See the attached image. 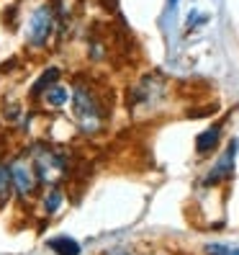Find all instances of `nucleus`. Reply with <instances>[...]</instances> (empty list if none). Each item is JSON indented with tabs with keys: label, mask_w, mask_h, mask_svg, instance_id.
I'll return each instance as SVG.
<instances>
[{
	"label": "nucleus",
	"mask_w": 239,
	"mask_h": 255,
	"mask_svg": "<svg viewBox=\"0 0 239 255\" xmlns=\"http://www.w3.org/2000/svg\"><path fill=\"white\" fill-rule=\"evenodd\" d=\"M106 255H152V253H134V250H126V248H116V250H111Z\"/></svg>",
	"instance_id": "obj_12"
},
{
	"label": "nucleus",
	"mask_w": 239,
	"mask_h": 255,
	"mask_svg": "<svg viewBox=\"0 0 239 255\" xmlns=\"http://www.w3.org/2000/svg\"><path fill=\"white\" fill-rule=\"evenodd\" d=\"M221 129H224V124H214L211 129H206V131H201L198 134V139H196V152L198 155H208V152H214V149L219 147V142H221Z\"/></svg>",
	"instance_id": "obj_6"
},
{
	"label": "nucleus",
	"mask_w": 239,
	"mask_h": 255,
	"mask_svg": "<svg viewBox=\"0 0 239 255\" xmlns=\"http://www.w3.org/2000/svg\"><path fill=\"white\" fill-rule=\"evenodd\" d=\"M13 193L10 186V173H8V162H0V206H3Z\"/></svg>",
	"instance_id": "obj_10"
},
{
	"label": "nucleus",
	"mask_w": 239,
	"mask_h": 255,
	"mask_svg": "<svg viewBox=\"0 0 239 255\" xmlns=\"http://www.w3.org/2000/svg\"><path fill=\"white\" fill-rule=\"evenodd\" d=\"M52 23H54V16L47 5H41L34 10L31 21H28V44L31 47H44L52 34Z\"/></svg>",
	"instance_id": "obj_3"
},
{
	"label": "nucleus",
	"mask_w": 239,
	"mask_h": 255,
	"mask_svg": "<svg viewBox=\"0 0 239 255\" xmlns=\"http://www.w3.org/2000/svg\"><path fill=\"white\" fill-rule=\"evenodd\" d=\"M72 109H75V122L85 134H98L103 129V106H100V98L87 83L75 85L72 91Z\"/></svg>",
	"instance_id": "obj_1"
},
{
	"label": "nucleus",
	"mask_w": 239,
	"mask_h": 255,
	"mask_svg": "<svg viewBox=\"0 0 239 255\" xmlns=\"http://www.w3.org/2000/svg\"><path fill=\"white\" fill-rule=\"evenodd\" d=\"M59 75H62V70H57V67H49V70L44 72L41 78H39V80L34 83V88H31V96H34V98L44 96V93H47L52 85H57V83H59Z\"/></svg>",
	"instance_id": "obj_8"
},
{
	"label": "nucleus",
	"mask_w": 239,
	"mask_h": 255,
	"mask_svg": "<svg viewBox=\"0 0 239 255\" xmlns=\"http://www.w3.org/2000/svg\"><path fill=\"white\" fill-rule=\"evenodd\" d=\"M65 206V188L54 183V186H47L41 193V209H44V214L47 217H54L59 209Z\"/></svg>",
	"instance_id": "obj_5"
},
{
	"label": "nucleus",
	"mask_w": 239,
	"mask_h": 255,
	"mask_svg": "<svg viewBox=\"0 0 239 255\" xmlns=\"http://www.w3.org/2000/svg\"><path fill=\"white\" fill-rule=\"evenodd\" d=\"M41 101L47 103L49 109H62L65 103L70 101V91H67L65 85H59V83H57V85H52L49 91H47V93L41 96Z\"/></svg>",
	"instance_id": "obj_9"
},
{
	"label": "nucleus",
	"mask_w": 239,
	"mask_h": 255,
	"mask_svg": "<svg viewBox=\"0 0 239 255\" xmlns=\"http://www.w3.org/2000/svg\"><path fill=\"white\" fill-rule=\"evenodd\" d=\"M237 147H239V142H229L227 152H224V155L219 157V162L214 165L211 170H208L206 181H203L206 186H216V183L227 181V178L232 175V170H234V160H237Z\"/></svg>",
	"instance_id": "obj_4"
},
{
	"label": "nucleus",
	"mask_w": 239,
	"mask_h": 255,
	"mask_svg": "<svg viewBox=\"0 0 239 255\" xmlns=\"http://www.w3.org/2000/svg\"><path fill=\"white\" fill-rule=\"evenodd\" d=\"M206 255H239L237 248H229V245H221V243H211V245H206L203 248Z\"/></svg>",
	"instance_id": "obj_11"
},
{
	"label": "nucleus",
	"mask_w": 239,
	"mask_h": 255,
	"mask_svg": "<svg viewBox=\"0 0 239 255\" xmlns=\"http://www.w3.org/2000/svg\"><path fill=\"white\" fill-rule=\"evenodd\" d=\"M8 173H10V186H13V193L16 199L21 201H28L34 193L41 188L39 178L34 173V165H31V157L26 155H16L10 162H8Z\"/></svg>",
	"instance_id": "obj_2"
},
{
	"label": "nucleus",
	"mask_w": 239,
	"mask_h": 255,
	"mask_svg": "<svg viewBox=\"0 0 239 255\" xmlns=\"http://www.w3.org/2000/svg\"><path fill=\"white\" fill-rule=\"evenodd\" d=\"M47 245H49V250H54L57 255H80V253H82V248H80L78 240H72V237H67V235L49 240Z\"/></svg>",
	"instance_id": "obj_7"
}]
</instances>
